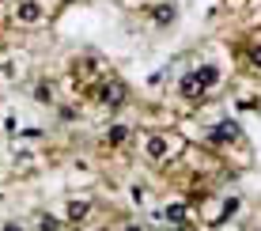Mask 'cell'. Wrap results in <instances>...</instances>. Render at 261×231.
<instances>
[{
    "instance_id": "6da1fadb",
    "label": "cell",
    "mask_w": 261,
    "mask_h": 231,
    "mask_svg": "<svg viewBox=\"0 0 261 231\" xmlns=\"http://www.w3.org/2000/svg\"><path fill=\"white\" fill-rule=\"evenodd\" d=\"M95 99L98 102H110V106H121L125 102V84H98L95 87Z\"/></svg>"
},
{
    "instance_id": "7a4b0ae2",
    "label": "cell",
    "mask_w": 261,
    "mask_h": 231,
    "mask_svg": "<svg viewBox=\"0 0 261 231\" xmlns=\"http://www.w3.org/2000/svg\"><path fill=\"white\" fill-rule=\"evenodd\" d=\"M178 91H182L186 99H204V91H208V87H204L201 80H197V72H190V76H182V84H178Z\"/></svg>"
},
{
    "instance_id": "3957f363",
    "label": "cell",
    "mask_w": 261,
    "mask_h": 231,
    "mask_svg": "<svg viewBox=\"0 0 261 231\" xmlns=\"http://www.w3.org/2000/svg\"><path fill=\"white\" fill-rule=\"evenodd\" d=\"M144 156L148 159H163L167 156V137H159V133L155 137H144Z\"/></svg>"
},
{
    "instance_id": "277c9868",
    "label": "cell",
    "mask_w": 261,
    "mask_h": 231,
    "mask_svg": "<svg viewBox=\"0 0 261 231\" xmlns=\"http://www.w3.org/2000/svg\"><path fill=\"white\" fill-rule=\"evenodd\" d=\"M235 137H239V125H235V121H223L220 129H212V133H208L212 144H227V140H235Z\"/></svg>"
},
{
    "instance_id": "5b68a950",
    "label": "cell",
    "mask_w": 261,
    "mask_h": 231,
    "mask_svg": "<svg viewBox=\"0 0 261 231\" xmlns=\"http://www.w3.org/2000/svg\"><path fill=\"white\" fill-rule=\"evenodd\" d=\"M151 23H155V27H170V23H174V8H170V4H155V8H151Z\"/></svg>"
},
{
    "instance_id": "8992f818",
    "label": "cell",
    "mask_w": 261,
    "mask_h": 231,
    "mask_svg": "<svg viewBox=\"0 0 261 231\" xmlns=\"http://www.w3.org/2000/svg\"><path fill=\"white\" fill-rule=\"evenodd\" d=\"M19 19L23 23H38L42 19V8L34 4V0H23V4H19Z\"/></svg>"
},
{
    "instance_id": "52a82bcc",
    "label": "cell",
    "mask_w": 261,
    "mask_h": 231,
    "mask_svg": "<svg viewBox=\"0 0 261 231\" xmlns=\"http://www.w3.org/2000/svg\"><path fill=\"white\" fill-rule=\"evenodd\" d=\"M197 80H201L204 87H216V80H220V72H216L212 65H201V68H197Z\"/></svg>"
},
{
    "instance_id": "ba28073f",
    "label": "cell",
    "mask_w": 261,
    "mask_h": 231,
    "mask_svg": "<svg viewBox=\"0 0 261 231\" xmlns=\"http://www.w3.org/2000/svg\"><path fill=\"white\" fill-rule=\"evenodd\" d=\"M68 220H72V224L87 220V205H84V201H72V205H68Z\"/></svg>"
},
{
    "instance_id": "9c48e42d",
    "label": "cell",
    "mask_w": 261,
    "mask_h": 231,
    "mask_svg": "<svg viewBox=\"0 0 261 231\" xmlns=\"http://www.w3.org/2000/svg\"><path fill=\"white\" fill-rule=\"evenodd\" d=\"M167 220H170V224H182V220H186V209H182V205H167Z\"/></svg>"
},
{
    "instance_id": "30bf717a",
    "label": "cell",
    "mask_w": 261,
    "mask_h": 231,
    "mask_svg": "<svg viewBox=\"0 0 261 231\" xmlns=\"http://www.w3.org/2000/svg\"><path fill=\"white\" fill-rule=\"evenodd\" d=\"M125 137H129V129H125V125H114L106 140H110V144H125Z\"/></svg>"
},
{
    "instance_id": "8fae6325",
    "label": "cell",
    "mask_w": 261,
    "mask_h": 231,
    "mask_svg": "<svg viewBox=\"0 0 261 231\" xmlns=\"http://www.w3.org/2000/svg\"><path fill=\"white\" fill-rule=\"evenodd\" d=\"M250 61H254V65L261 68V46H257V49H250Z\"/></svg>"
},
{
    "instance_id": "7c38bea8",
    "label": "cell",
    "mask_w": 261,
    "mask_h": 231,
    "mask_svg": "<svg viewBox=\"0 0 261 231\" xmlns=\"http://www.w3.org/2000/svg\"><path fill=\"white\" fill-rule=\"evenodd\" d=\"M4 231H23V227H19V224H8V227H4Z\"/></svg>"
},
{
    "instance_id": "4fadbf2b",
    "label": "cell",
    "mask_w": 261,
    "mask_h": 231,
    "mask_svg": "<svg viewBox=\"0 0 261 231\" xmlns=\"http://www.w3.org/2000/svg\"><path fill=\"white\" fill-rule=\"evenodd\" d=\"M125 231H140V227H125Z\"/></svg>"
}]
</instances>
